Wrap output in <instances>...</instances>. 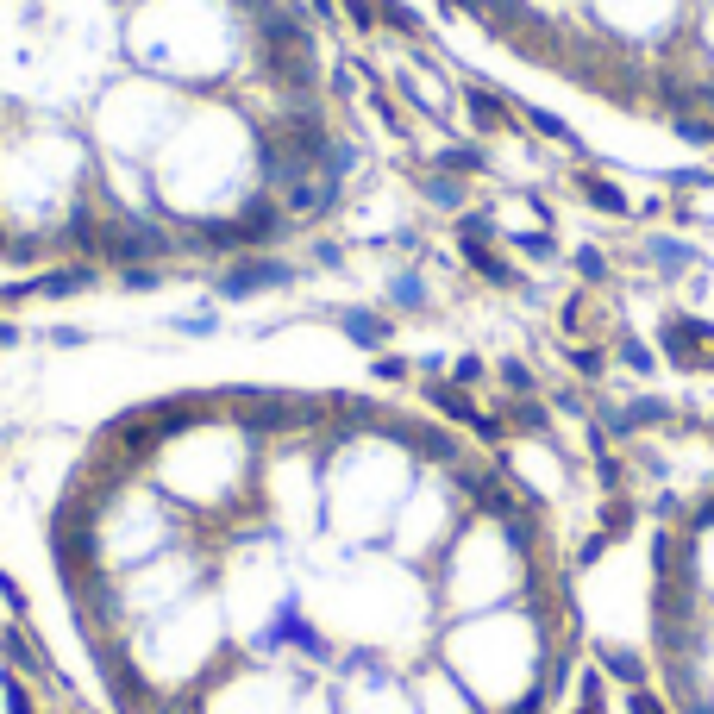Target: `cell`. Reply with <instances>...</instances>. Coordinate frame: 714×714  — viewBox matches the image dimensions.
<instances>
[{"mask_svg": "<svg viewBox=\"0 0 714 714\" xmlns=\"http://www.w3.org/2000/svg\"><path fill=\"white\" fill-rule=\"evenodd\" d=\"M583 627L627 714H714V445H677L589 533Z\"/></svg>", "mask_w": 714, "mask_h": 714, "instance_id": "2", "label": "cell"}, {"mask_svg": "<svg viewBox=\"0 0 714 714\" xmlns=\"http://www.w3.org/2000/svg\"><path fill=\"white\" fill-rule=\"evenodd\" d=\"M0 251H7V245H0Z\"/></svg>", "mask_w": 714, "mask_h": 714, "instance_id": "7", "label": "cell"}, {"mask_svg": "<svg viewBox=\"0 0 714 714\" xmlns=\"http://www.w3.org/2000/svg\"><path fill=\"white\" fill-rule=\"evenodd\" d=\"M44 345H57V351H76V345H88V332H76V326H51V332H44Z\"/></svg>", "mask_w": 714, "mask_h": 714, "instance_id": "6", "label": "cell"}, {"mask_svg": "<svg viewBox=\"0 0 714 714\" xmlns=\"http://www.w3.org/2000/svg\"><path fill=\"white\" fill-rule=\"evenodd\" d=\"M289 282H295L289 257H238V264L226 270V282H220V295L245 301V295H264V289H289Z\"/></svg>", "mask_w": 714, "mask_h": 714, "instance_id": "3", "label": "cell"}, {"mask_svg": "<svg viewBox=\"0 0 714 714\" xmlns=\"http://www.w3.org/2000/svg\"><path fill=\"white\" fill-rule=\"evenodd\" d=\"M163 282V264H132V270H119V289H132V295H145Z\"/></svg>", "mask_w": 714, "mask_h": 714, "instance_id": "5", "label": "cell"}, {"mask_svg": "<svg viewBox=\"0 0 714 714\" xmlns=\"http://www.w3.org/2000/svg\"><path fill=\"white\" fill-rule=\"evenodd\" d=\"M113 420L38 514L51 602L107 714H564L589 671L558 464L464 389Z\"/></svg>", "mask_w": 714, "mask_h": 714, "instance_id": "1", "label": "cell"}, {"mask_svg": "<svg viewBox=\"0 0 714 714\" xmlns=\"http://www.w3.org/2000/svg\"><path fill=\"white\" fill-rule=\"evenodd\" d=\"M94 264H69V270H38V295H51V301H63V295H82V289H94Z\"/></svg>", "mask_w": 714, "mask_h": 714, "instance_id": "4", "label": "cell"}]
</instances>
